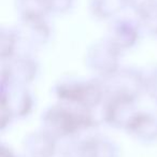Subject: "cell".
<instances>
[{"label":"cell","mask_w":157,"mask_h":157,"mask_svg":"<svg viewBox=\"0 0 157 157\" xmlns=\"http://www.w3.org/2000/svg\"><path fill=\"white\" fill-rule=\"evenodd\" d=\"M60 98L75 103L80 107L90 108L96 105L101 99V90L95 84H74L61 86L58 90Z\"/></svg>","instance_id":"obj_2"},{"label":"cell","mask_w":157,"mask_h":157,"mask_svg":"<svg viewBox=\"0 0 157 157\" xmlns=\"http://www.w3.org/2000/svg\"><path fill=\"white\" fill-rule=\"evenodd\" d=\"M46 123L58 135H70L75 130L87 127L92 124V118L85 112H76L73 110L53 109L46 116Z\"/></svg>","instance_id":"obj_1"}]
</instances>
